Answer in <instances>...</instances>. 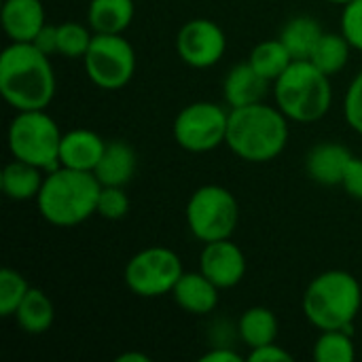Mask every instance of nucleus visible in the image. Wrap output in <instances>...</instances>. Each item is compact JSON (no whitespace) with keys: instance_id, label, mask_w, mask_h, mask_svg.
I'll return each mask as SVG.
<instances>
[{"instance_id":"f257e3e1","label":"nucleus","mask_w":362,"mask_h":362,"mask_svg":"<svg viewBox=\"0 0 362 362\" xmlns=\"http://www.w3.org/2000/svg\"><path fill=\"white\" fill-rule=\"evenodd\" d=\"M49 55L32 42H11L0 55V93L15 110H45L55 95Z\"/></svg>"},{"instance_id":"f03ea898","label":"nucleus","mask_w":362,"mask_h":362,"mask_svg":"<svg viewBox=\"0 0 362 362\" xmlns=\"http://www.w3.org/2000/svg\"><path fill=\"white\" fill-rule=\"evenodd\" d=\"M288 142V117L269 104H250L231 108L227 127V146L248 163H267L276 159Z\"/></svg>"},{"instance_id":"7ed1b4c3","label":"nucleus","mask_w":362,"mask_h":362,"mask_svg":"<svg viewBox=\"0 0 362 362\" xmlns=\"http://www.w3.org/2000/svg\"><path fill=\"white\" fill-rule=\"evenodd\" d=\"M102 185L93 172L55 168L45 176L36 197L40 216L55 227H76L98 212Z\"/></svg>"},{"instance_id":"20e7f679","label":"nucleus","mask_w":362,"mask_h":362,"mask_svg":"<svg viewBox=\"0 0 362 362\" xmlns=\"http://www.w3.org/2000/svg\"><path fill=\"white\" fill-rule=\"evenodd\" d=\"M274 98L288 121L314 123L331 110L333 89L329 74L310 59H293L274 81Z\"/></svg>"},{"instance_id":"39448f33","label":"nucleus","mask_w":362,"mask_h":362,"mask_svg":"<svg viewBox=\"0 0 362 362\" xmlns=\"http://www.w3.org/2000/svg\"><path fill=\"white\" fill-rule=\"evenodd\" d=\"M361 305V284L344 269H331L316 276L303 295V314L320 331L350 329Z\"/></svg>"},{"instance_id":"423d86ee","label":"nucleus","mask_w":362,"mask_h":362,"mask_svg":"<svg viewBox=\"0 0 362 362\" xmlns=\"http://www.w3.org/2000/svg\"><path fill=\"white\" fill-rule=\"evenodd\" d=\"M62 136L57 123L45 110H17L8 125V151L13 159L51 172L59 168Z\"/></svg>"},{"instance_id":"0eeeda50","label":"nucleus","mask_w":362,"mask_h":362,"mask_svg":"<svg viewBox=\"0 0 362 362\" xmlns=\"http://www.w3.org/2000/svg\"><path fill=\"white\" fill-rule=\"evenodd\" d=\"M187 225L199 242L229 240L240 221V206L235 195L221 185H204L187 202Z\"/></svg>"},{"instance_id":"6e6552de","label":"nucleus","mask_w":362,"mask_h":362,"mask_svg":"<svg viewBox=\"0 0 362 362\" xmlns=\"http://www.w3.org/2000/svg\"><path fill=\"white\" fill-rule=\"evenodd\" d=\"M83 62L89 81L106 91L125 87L136 72V51L123 34H93Z\"/></svg>"},{"instance_id":"1a4fd4ad","label":"nucleus","mask_w":362,"mask_h":362,"mask_svg":"<svg viewBox=\"0 0 362 362\" xmlns=\"http://www.w3.org/2000/svg\"><path fill=\"white\" fill-rule=\"evenodd\" d=\"M182 274V261L174 250L153 246L140 250L127 261L125 284L134 295L153 299L172 293Z\"/></svg>"},{"instance_id":"9d476101","label":"nucleus","mask_w":362,"mask_h":362,"mask_svg":"<svg viewBox=\"0 0 362 362\" xmlns=\"http://www.w3.org/2000/svg\"><path fill=\"white\" fill-rule=\"evenodd\" d=\"M229 112L214 102H193L174 119V140L189 153H208L227 142Z\"/></svg>"},{"instance_id":"9b49d317","label":"nucleus","mask_w":362,"mask_h":362,"mask_svg":"<svg viewBox=\"0 0 362 362\" xmlns=\"http://www.w3.org/2000/svg\"><path fill=\"white\" fill-rule=\"evenodd\" d=\"M176 51L191 68H212L227 51V36L212 19H191L178 30Z\"/></svg>"},{"instance_id":"f8f14e48","label":"nucleus","mask_w":362,"mask_h":362,"mask_svg":"<svg viewBox=\"0 0 362 362\" xmlns=\"http://www.w3.org/2000/svg\"><path fill=\"white\" fill-rule=\"evenodd\" d=\"M199 272L221 291L233 288L246 274V257L231 240L208 242L199 255Z\"/></svg>"},{"instance_id":"ddd939ff","label":"nucleus","mask_w":362,"mask_h":362,"mask_svg":"<svg viewBox=\"0 0 362 362\" xmlns=\"http://www.w3.org/2000/svg\"><path fill=\"white\" fill-rule=\"evenodd\" d=\"M352 157L354 155L350 153V148L339 142H320L305 157L308 176L322 187L341 185Z\"/></svg>"},{"instance_id":"4468645a","label":"nucleus","mask_w":362,"mask_h":362,"mask_svg":"<svg viewBox=\"0 0 362 362\" xmlns=\"http://www.w3.org/2000/svg\"><path fill=\"white\" fill-rule=\"evenodd\" d=\"M106 142L91 129H70L62 136L59 165L93 172L104 155Z\"/></svg>"},{"instance_id":"2eb2a0df","label":"nucleus","mask_w":362,"mask_h":362,"mask_svg":"<svg viewBox=\"0 0 362 362\" xmlns=\"http://www.w3.org/2000/svg\"><path fill=\"white\" fill-rule=\"evenodd\" d=\"M45 23L40 0H4L2 28L13 42H32Z\"/></svg>"},{"instance_id":"dca6fc26","label":"nucleus","mask_w":362,"mask_h":362,"mask_svg":"<svg viewBox=\"0 0 362 362\" xmlns=\"http://www.w3.org/2000/svg\"><path fill=\"white\" fill-rule=\"evenodd\" d=\"M218 286L206 278L202 272H185L180 276V280L176 282L172 295L174 301L189 314L195 316H204L214 312V308L218 305Z\"/></svg>"},{"instance_id":"f3484780","label":"nucleus","mask_w":362,"mask_h":362,"mask_svg":"<svg viewBox=\"0 0 362 362\" xmlns=\"http://www.w3.org/2000/svg\"><path fill=\"white\" fill-rule=\"evenodd\" d=\"M269 83L272 81H267L263 74H259L250 66V62L238 64L225 76V83H223L225 100H227V104L231 108H242V106L259 104L267 95Z\"/></svg>"},{"instance_id":"a211bd4d","label":"nucleus","mask_w":362,"mask_h":362,"mask_svg":"<svg viewBox=\"0 0 362 362\" xmlns=\"http://www.w3.org/2000/svg\"><path fill=\"white\" fill-rule=\"evenodd\" d=\"M138 157L129 142L110 140L106 142L104 155L95 165L93 174L102 187H125L136 174Z\"/></svg>"},{"instance_id":"6ab92c4d","label":"nucleus","mask_w":362,"mask_h":362,"mask_svg":"<svg viewBox=\"0 0 362 362\" xmlns=\"http://www.w3.org/2000/svg\"><path fill=\"white\" fill-rule=\"evenodd\" d=\"M134 0H91L87 23L95 34H123L134 21Z\"/></svg>"},{"instance_id":"aec40b11","label":"nucleus","mask_w":362,"mask_h":362,"mask_svg":"<svg viewBox=\"0 0 362 362\" xmlns=\"http://www.w3.org/2000/svg\"><path fill=\"white\" fill-rule=\"evenodd\" d=\"M42 170L21 159H13L11 163H6L0 176L2 193L13 202L36 199L42 189Z\"/></svg>"},{"instance_id":"412c9836","label":"nucleus","mask_w":362,"mask_h":362,"mask_svg":"<svg viewBox=\"0 0 362 362\" xmlns=\"http://www.w3.org/2000/svg\"><path fill=\"white\" fill-rule=\"evenodd\" d=\"M322 25L310 15L293 17L280 32V40L293 55V59H310L318 40L322 38Z\"/></svg>"},{"instance_id":"4be33fe9","label":"nucleus","mask_w":362,"mask_h":362,"mask_svg":"<svg viewBox=\"0 0 362 362\" xmlns=\"http://www.w3.org/2000/svg\"><path fill=\"white\" fill-rule=\"evenodd\" d=\"M15 320L28 335H42L53 327L55 308L40 288H30L15 312Z\"/></svg>"},{"instance_id":"5701e85b","label":"nucleus","mask_w":362,"mask_h":362,"mask_svg":"<svg viewBox=\"0 0 362 362\" xmlns=\"http://www.w3.org/2000/svg\"><path fill=\"white\" fill-rule=\"evenodd\" d=\"M238 335L250 350L274 344L278 337V318L269 308H263V305L248 308L240 316Z\"/></svg>"},{"instance_id":"b1692460","label":"nucleus","mask_w":362,"mask_h":362,"mask_svg":"<svg viewBox=\"0 0 362 362\" xmlns=\"http://www.w3.org/2000/svg\"><path fill=\"white\" fill-rule=\"evenodd\" d=\"M350 51H352V45L348 42V38L344 34L325 32L322 38L318 40L310 62L314 66H318L325 74L333 76L346 68V64L350 59Z\"/></svg>"},{"instance_id":"393cba45","label":"nucleus","mask_w":362,"mask_h":362,"mask_svg":"<svg viewBox=\"0 0 362 362\" xmlns=\"http://www.w3.org/2000/svg\"><path fill=\"white\" fill-rule=\"evenodd\" d=\"M250 66L263 74L267 81H276L293 62V55L288 53V49L284 47V42L278 38V40H263L259 42L252 51H250V57H248Z\"/></svg>"},{"instance_id":"a878e982","label":"nucleus","mask_w":362,"mask_h":362,"mask_svg":"<svg viewBox=\"0 0 362 362\" xmlns=\"http://www.w3.org/2000/svg\"><path fill=\"white\" fill-rule=\"evenodd\" d=\"M356 356L354 339L350 329L320 331V337L314 344L316 362H352Z\"/></svg>"},{"instance_id":"bb28decb","label":"nucleus","mask_w":362,"mask_h":362,"mask_svg":"<svg viewBox=\"0 0 362 362\" xmlns=\"http://www.w3.org/2000/svg\"><path fill=\"white\" fill-rule=\"evenodd\" d=\"M30 291L28 280L11 267H4L0 272V316L8 318L15 316L17 308L21 305V301L25 299Z\"/></svg>"},{"instance_id":"cd10ccee","label":"nucleus","mask_w":362,"mask_h":362,"mask_svg":"<svg viewBox=\"0 0 362 362\" xmlns=\"http://www.w3.org/2000/svg\"><path fill=\"white\" fill-rule=\"evenodd\" d=\"M93 36L78 21H66L57 25V53L70 59L85 57Z\"/></svg>"},{"instance_id":"c85d7f7f","label":"nucleus","mask_w":362,"mask_h":362,"mask_svg":"<svg viewBox=\"0 0 362 362\" xmlns=\"http://www.w3.org/2000/svg\"><path fill=\"white\" fill-rule=\"evenodd\" d=\"M129 212V197L123 187H102L98 197V212L108 221H119Z\"/></svg>"},{"instance_id":"c756f323","label":"nucleus","mask_w":362,"mask_h":362,"mask_svg":"<svg viewBox=\"0 0 362 362\" xmlns=\"http://www.w3.org/2000/svg\"><path fill=\"white\" fill-rule=\"evenodd\" d=\"M341 34L348 38L352 49L362 51V0H352L348 4H344Z\"/></svg>"},{"instance_id":"7c9ffc66","label":"nucleus","mask_w":362,"mask_h":362,"mask_svg":"<svg viewBox=\"0 0 362 362\" xmlns=\"http://www.w3.org/2000/svg\"><path fill=\"white\" fill-rule=\"evenodd\" d=\"M344 115H346L348 125L362 136V70L354 76V81L350 83L346 91Z\"/></svg>"},{"instance_id":"2f4dec72","label":"nucleus","mask_w":362,"mask_h":362,"mask_svg":"<svg viewBox=\"0 0 362 362\" xmlns=\"http://www.w3.org/2000/svg\"><path fill=\"white\" fill-rule=\"evenodd\" d=\"M341 187L346 189V193L354 199L362 202V159L361 157H352V161L346 168Z\"/></svg>"},{"instance_id":"473e14b6","label":"nucleus","mask_w":362,"mask_h":362,"mask_svg":"<svg viewBox=\"0 0 362 362\" xmlns=\"http://www.w3.org/2000/svg\"><path fill=\"white\" fill-rule=\"evenodd\" d=\"M246 361L248 362H291L293 361V354H291L288 350H284L282 346H276V341H274V344H267V346L252 348Z\"/></svg>"},{"instance_id":"72a5a7b5","label":"nucleus","mask_w":362,"mask_h":362,"mask_svg":"<svg viewBox=\"0 0 362 362\" xmlns=\"http://www.w3.org/2000/svg\"><path fill=\"white\" fill-rule=\"evenodd\" d=\"M32 45L36 47V49H40L45 55H53V53H57V25H51V23H45L42 28H40V32L34 36V40H32Z\"/></svg>"},{"instance_id":"f704fd0d","label":"nucleus","mask_w":362,"mask_h":362,"mask_svg":"<svg viewBox=\"0 0 362 362\" xmlns=\"http://www.w3.org/2000/svg\"><path fill=\"white\" fill-rule=\"evenodd\" d=\"M202 362H242V356L231 346H214L202 356Z\"/></svg>"},{"instance_id":"c9c22d12","label":"nucleus","mask_w":362,"mask_h":362,"mask_svg":"<svg viewBox=\"0 0 362 362\" xmlns=\"http://www.w3.org/2000/svg\"><path fill=\"white\" fill-rule=\"evenodd\" d=\"M117 362H148V356L138 354V352H129V354H121Z\"/></svg>"},{"instance_id":"e433bc0d","label":"nucleus","mask_w":362,"mask_h":362,"mask_svg":"<svg viewBox=\"0 0 362 362\" xmlns=\"http://www.w3.org/2000/svg\"><path fill=\"white\" fill-rule=\"evenodd\" d=\"M327 2H333V4H348V2H352V0H327Z\"/></svg>"}]
</instances>
